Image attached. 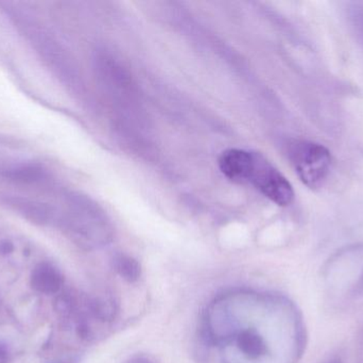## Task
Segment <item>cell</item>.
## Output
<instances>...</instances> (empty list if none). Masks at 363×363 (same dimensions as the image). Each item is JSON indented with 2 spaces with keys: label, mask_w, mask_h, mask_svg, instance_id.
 Wrapping results in <instances>:
<instances>
[{
  "label": "cell",
  "mask_w": 363,
  "mask_h": 363,
  "mask_svg": "<svg viewBox=\"0 0 363 363\" xmlns=\"http://www.w3.org/2000/svg\"><path fill=\"white\" fill-rule=\"evenodd\" d=\"M286 151L304 185L311 189L323 185L332 166V155L325 146L311 141L290 140L286 145Z\"/></svg>",
  "instance_id": "1"
},
{
  "label": "cell",
  "mask_w": 363,
  "mask_h": 363,
  "mask_svg": "<svg viewBox=\"0 0 363 363\" xmlns=\"http://www.w3.org/2000/svg\"><path fill=\"white\" fill-rule=\"evenodd\" d=\"M245 183L253 185L260 193L279 206H289L294 202L291 183L262 153H251Z\"/></svg>",
  "instance_id": "2"
},
{
  "label": "cell",
  "mask_w": 363,
  "mask_h": 363,
  "mask_svg": "<svg viewBox=\"0 0 363 363\" xmlns=\"http://www.w3.org/2000/svg\"><path fill=\"white\" fill-rule=\"evenodd\" d=\"M251 162V151L230 148L220 156L219 168L222 174L237 183H245L247 170Z\"/></svg>",
  "instance_id": "3"
},
{
  "label": "cell",
  "mask_w": 363,
  "mask_h": 363,
  "mask_svg": "<svg viewBox=\"0 0 363 363\" xmlns=\"http://www.w3.org/2000/svg\"><path fill=\"white\" fill-rule=\"evenodd\" d=\"M63 278L57 269L48 264H42L34 269L31 275V286L43 294H55L61 289Z\"/></svg>",
  "instance_id": "4"
},
{
  "label": "cell",
  "mask_w": 363,
  "mask_h": 363,
  "mask_svg": "<svg viewBox=\"0 0 363 363\" xmlns=\"http://www.w3.org/2000/svg\"><path fill=\"white\" fill-rule=\"evenodd\" d=\"M237 347L247 359L257 360L268 352L266 342L255 330H245L237 337Z\"/></svg>",
  "instance_id": "5"
},
{
  "label": "cell",
  "mask_w": 363,
  "mask_h": 363,
  "mask_svg": "<svg viewBox=\"0 0 363 363\" xmlns=\"http://www.w3.org/2000/svg\"><path fill=\"white\" fill-rule=\"evenodd\" d=\"M113 268L115 272L130 283H136L142 276V266L140 262L125 254H117L113 258Z\"/></svg>",
  "instance_id": "6"
},
{
  "label": "cell",
  "mask_w": 363,
  "mask_h": 363,
  "mask_svg": "<svg viewBox=\"0 0 363 363\" xmlns=\"http://www.w3.org/2000/svg\"><path fill=\"white\" fill-rule=\"evenodd\" d=\"M13 249H14V246L10 241H1L0 242V254L1 255H8V254L12 253Z\"/></svg>",
  "instance_id": "7"
},
{
  "label": "cell",
  "mask_w": 363,
  "mask_h": 363,
  "mask_svg": "<svg viewBox=\"0 0 363 363\" xmlns=\"http://www.w3.org/2000/svg\"><path fill=\"white\" fill-rule=\"evenodd\" d=\"M10 362V354L6 345L0 343V363H9Z\"/></svg>",
  "instance_id": "8"
},
{
  "label": "cell",
  "mask_w": 363,
  "mask_h": 363,
  "mask_svg": "<svg viewBox=\"0 0 363 363\" xmlns=\"http://www.w3.org/2000/svg\"><path fill=\"white\" fill-rule=\"evenodd\" d=\"M326 363H341V362H339V360H334V362H326Z\"/></svg>",
  "instance_id": "9"
},
{
  "label": "cell",
  "mask_w": 363,
  "mask_h": 363,
  "mask_svg": "<svg viewBox=\"0 0 363 363\" xmlns=\"http://www.w3.org/2000/svg\"><path fill=\"white\" fill-rule=\"evenodd\" d=\"M57 363H70V362H57Z\"/></svg>",
  "instance_id": "10"
}]
</instances>
